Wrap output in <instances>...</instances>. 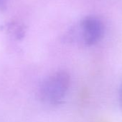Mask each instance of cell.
<instances>
[{
    "mask_svg": "<svg viewBox=\"0 0 122 122\" xmlns=\"http://www.w3.org/2000/svg\"><path fill=\"white\" fill-rule=\"evenodd\" d=\"M70 83V75L64 71H58L45 77L41 82L38 93L42 102L49 105H58L65 99Z\"/></svg>",
    "mask_w": 122,
    "mask_h": 122,
    "instance_id": "2",
    "label": "cell"
},
{
    "mask_svg": "<svg viewBox=\"0 0 122 122\" xmlns=\"http://www.w3.org/2000/svg\"><path fill=\"white\" fill-rule=\"evenodd\" d=\"M4 29L16 39H22L25 34V27L22 24L17 21L7 23L4 26Z\"/></svg>",
    "mask_w": 122,
    "mask_h": 122,
    "instance_id": "3",
    "label": "cell"
},
{
    "mask_svg": "<svg viewBox=\"0 0 122 122\" xmlns=\"http://www.w3.org/2000/svg\"><path fill=\"white\" fill-rule=\"evenodd\" d=\"M104 22L93 16H86L73 26L65 36L68 41H77L86 46H91L99 42L104 36Z\"/></svg>",
    "mask_w": 122,
    "mask_h": 122,
    "instance_id": "1",
    "label": "cell"
},
{
    "mask_svg": "<svg viewBox=\"0 0 122 122\" xmlns=\"http://www.w3.org/2000/svg\"><path fill=\"white\" fill-rule=\"evenodd\" d=\"M6 1L7 0H0V9H3L6 6Z\"/></svg>",
    "mask_w": 122,
    "mask_h": 122,
    "instance_id": "4",
    "label": "cell"
},
{
    "mask_svg": "<svg viewBox=\"0 0 122 122\" xmlns=\"http://www.w3.org/2000/svg\"><path fill=\"white\" fill-rule=\"evenodd\" d=\"M119 102H120V104L122 107V85L120 89V92H119Z\"/></svg>",
    "mask_w": 122,
    "mask_h": 122,
    "instance_id": "5",
    "label": "cell"
}]
</instances>
